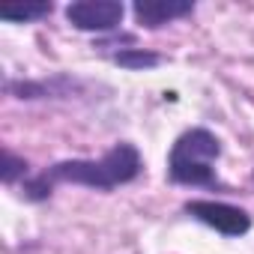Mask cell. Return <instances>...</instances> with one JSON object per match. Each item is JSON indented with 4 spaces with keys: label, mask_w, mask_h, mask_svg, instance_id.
I'll use <instances>...</instances> for the list:
<instances>
[{
    "label": "cell",
    "mask_w": 254,
    "mask_h": 254,
    "mask_svg": "<svg viewBox=\"0 0 254 254\" xmlns=\"http://www.w3.org/2000/svg\"><path fill=\"white\" fill-rule=\"evenodd\" d=\"M141 174V153L135 144H117L102 159H72L57 162L42 177L24 183V194L30 200H45L54 189V183H75L96 191H111L123 183H132Z\"/></svg>",
    "instance_id": "6da1fadb"
},
{
    "label": "cell",
    "mask_w": 254,
    "mask_h": 254,
    "mask_svg": "<svg viewBox=\"0 0 254 254\" xmlns=\"http://www.w3.org/2000/svg\"><path fill=\"white\" fill-rule=\"evenodd\" d=\"M191 12H194L191 0H138L135 3V18L141 27H162Z\"/></svg>",
    "instance_id": "5b68a950"
},
{
    "label": "cell",
    "mask_w": 254,
    "mask_h": 254,
    "mask_svg": "<svg viewBox=\"0 0 254 254\" xmlns=\"http://www.w3.org/2000/svg\"><path fill=\"white\" fill-rule=\"evenodd\" d=\"M27 174V162L24 159H18L15 153H9V150H3V162H0V177H3V183L6 186H12L18 177H24Z\"/></svg>",
    "instance_id": "9c48e42d"
},
{
    "label": "cell",
    "mask_w": 254,
    "mask_h": 254,
    "mask_svg": "<svg viewBox=\"0 0 254 254\" xmlns=\"http://www.w3.org/2000/svg\"><path fill=\"white\" fill-rule=\"evenodd\" d=\"M114 63L123 69H153L162 63V57L153 51H144V48H123L114 54Z\"/></svg>",
    "instance_id": "ba28073f"
},
{
    "label": "cell",
    "mask_w": 254,
    "mask_h": 254,
    "mask_svg": "<svg viewBox=\"0 0 254 254\" xmlns=\"http://www.w3.org/2000/svg\"><path fill=\"white\" fill-rule=\"evenodd\" d=\"M221 156V141L206 132V129H189L186 135L177 138L171 159H168V174L180 186H215V159Z\"/></svg>",
    "instance_id": "7a4b0ae2"
},
{
    "label": "cell",
    "mask_w": 254,
    "mask_h": 254,
    "mask_svg": "<svg viewBox=\"0 0 254 254\" xmlns=\"http://www.w3.org/2000/svg\"><path fill=\"white\" fill-rule=\"evenodd\" d=\"M54 12V3H21V6H0V18L3 21H15V24H24V21H36V18H45Z\"/></svg>",
    "instance_id": "52a82bcc"
},
{
    "label": "cell",
    "mask_w": 254,
    "mask_h": 254,
    "mask_svg": "<svg viewBox=\"0 0 254 254\" xmlns=\"http://www.w3.org/2000/svg\"><path fill=\"white\" fill-rule=\"evenodd\" d=\"M9 93L18 99H45V96H69L75 90V81L69 78H54V81H9Z\"/></svg>",
    "instance_id": "8992f818"
},
{
    "label": "cell",
    "mask_w": 254,
    "mask_h": 254,
    "mask_svg": "<svg viewBox=\"0 0 254 254\" xmlns=\"http://www.w3.org/2000/svg\"><path fill=\"white\" fill-rule=\"evenodd\" d=\"M186 212L197 221H203L206 227L224 233V236H242L251 230V215L239 206L221 203V200H189Z\"/></svg>",
    "instance_id": "3957f363"
},
{
    "label": "cell",
    "mask_w": 254,
    "mask_h": 254,
    "mask_svg": "<svg viewBox=\"0 0 254 254\" xmlns=\"http://www.w3.org/2000/svg\"><path fill=\"white\" fill-rule=\"evenodd\" d=\"M123 3L117 0H75L66 6V18L72 27L87 33H108L123 21Z\"/></svg>",
    "instance_id": "277c9868"
}]
</instances>
